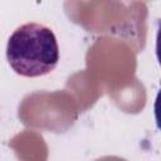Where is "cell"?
Segmentation results:
<instances>
[{"label":"cell","instance_id":"obj_1","mask_svg":"<svg viewBox=\"0 0 161 161\" xmlns=\"http://www.w3.org/2000/svg\"><path fill=\"white\" fill-rule=\"evenodd\" d=\"M6 59L13 70L23 77H40L58 64L59 48L52 29L38 23H26L10 35Z\"/></svg>","mask_w":161,"mask_h":161}]
</instances>
